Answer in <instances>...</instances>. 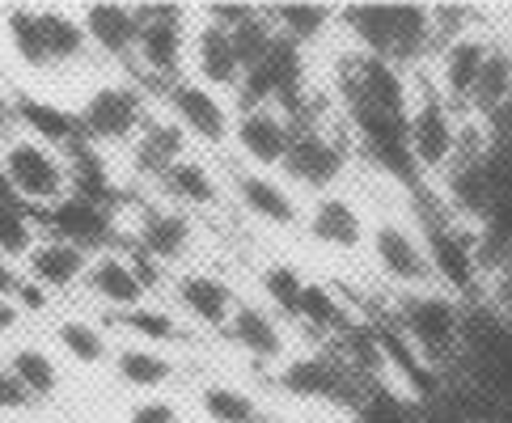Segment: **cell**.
Wrapping results in <instances>:
<instances>
[{"mask_svg": "<svg viewBox=\"0 0 512 423\" xmlns=\"http://www.w3.org/2000/svg\"><path fill=\"white\" fill-rule=\"evenodd\" d=\"M398 330L436 369L462 347V305L449 297H432V292H411L398 305Z\"/></svg>", "mask_w": 512, "mask_h": 423, "instance_id": "1", "label": "cell"}, {"mask_svg": "<svg viewBox=\"0 0 512 423\" xmlns=\"http://www.w3.org/2000/svg\"><path fill=\"white\" fill-rule=\"evenodd\" d=\"M5 174L13 182V195L17 204H47L56 208L60 199L68 195V165L43 149L39 140H17L5 149Z\"/></svg>", "mask_w": 512, "mask_h": 423, "instance_id": "2", "label": "cell"}, {"mask_svg": "<svg viewBox=\"0 0 512 423\" xmlns=\"http://www.w3.org/2000/svg\"><path fill=\"white\" fill-rule=\"evenodd\" d=\"M407 140L419 170H449V161L457 157V127L449 115V102L436 94V89H419V98H411L407 110Z\"/></svg>", "mask_w": 512, "mask_h": 423, "instance_id": "3", "label": "cell"}, {"mask_svg": "<svg viewBox=\"0 0 512 423\" xmlns=\"http://www.w3.org/2000/svg\"><path fill=\"white\" fill-rule=\"evenodd\" d=\"M424 250H428V263L432 275H441L453 288L470 292L474 288V275H479V254H474V242L449 225V212L441 208H428L424 212Z\"/></svg>", "mask_w": 512, "mask_h": 423, "instance_id": "4", "label": "cell"}, {"mask_svg": "<svg viewBox=\"0 0 512 423\" xmlns=\"http://www.w3.org/2000/svg\"><path fill=\"white\" fill-rule=\"evenodd\" d=\"M483 149L487 140H457V157L449 161L445 170V199L453 204L457 216H470V220H487L491 208V182H487V165H483Z\"/></svg>", "mask_w": 512, "mask_h": 423, "instance_id": "5", "label": "cell"}, {"mask_svg": "<svg viewBox=\"0 0 512 423\" xmlns=\"http://www.w3.org/2000/svg\"><path fill=\"white\" fill-rule=\"evenodd\" d=\"M144 127V98L132 85H106L81 110L85 140H127Z\"/></svg>", "mask_w": 512, "mask_h": 423, "instance_id": "6", "label": "cell"}, {"mask_svg": "<svg viewBox=\"0 0 512 423\" xmlns=\"http://www.w3.org/2000/svg\"><path fill=\"white\" fill-rule=\"evenodd\" d=\"M170 110H174V123L187 127L191 136L208 140V144H225L233 136V123H229V110L225 102L212 94V89L195 85V81H178L170 85Z\"/></svg>", "mask_w": 512, "mask_h": 423, "instance_id": "7", "label": "cell"}, {"mask_svg": "<svg viewBox=\"0 0 512 423\" xmlns=\"http://www.w3.org/2000/svg\"><path fill=\"white\" fill-rule=\"evenodd\" d=\"M343 165H347V149L339 140L322 136L318 127H297V132H292L284 170L297 182H305V187H326V182L339 178Z\"/></svg>", "mask_w": 512, "mask_h": 423, "instance_id": "8", "label": "cell"}, {"mask_svg": "<svg viewBox=\"0 0 512 423\" xmlns=\"http://www.w3.org/2000/svg\"><path fill=\"white\" fill-rule=\"evenodd\" d=\"M280 385L297 398H326V402H356V373L331 356H301L292 360Z\"/></svg>", "mask_w": 512, "mask_h": 423, "instance_id": "9", "label": "cell"}, {"mask_svg": "<svg viewBox=\"0 0 512 423\" xmlns=\"http://www.w3.org/2000/svg\"><path fill=\"white\" fill-rule=\"evenodd\" d=\"M292 127L276 106H259V110H242V119L233 123V140L250 161L259 165H284L288 144H292Z\"/></svg>", "mask_w": 512, "mask_h": 423, "instance_id": "10", "label": "cell"}, {"mask_svg": "<svg viewBox=\"0 0 512 423\" xmlns=\"http://www.w3.org/2000/svg\"><path fill=\"white\" fill-rule=\"evenodd\" d=\"M347 81H352V89L364 102H373L377 110H386V115L407 119V110H411V81L402 77V68H394L390 60H373V55H364V60L347 72Z\"/></svg>", "mask_w": 512, "mask_h": 423, "instance_id": "11", "label": "cell"}, {"mask_svg": "<svg viewBox=\"0 0 512 423\" xmlns=\"http://www.w3.org/2000/svg\"><path fill=\"white\" fill-rule=\"evenodd\" d=\"M47 220H51V229L60 233V242L77 246V250H98L115 237L111 212L98 208V204H85V199H77V195H64L60 204L47 212Z\"/></svg>", "mask_w": 512, "mask_h": 423, "instance_id": "12", "label": "cell"}, {"mask_svg": "<svg viewBox=\"0 0 512 423\" xmlns=\"http://www.w3.org/2000/svg\"><path fill=\"white\" fill-rule=\"evenodd\" d=\"M373 250H377V263L386 267L394 280L402 284H424L432 280V263H428V250L415 233H407L402 225H377L373 229Z\"/></svg>", "mask_w": 512, "mask_h": 423, "instance_id": "13", "label": "cell"}, {"mask_svg": "<svg viewBox=\"0 0 512 423\" xmlns=\"http://www.w3.org/2000/svg\"><path fill=\"white\" fill-rule=\"evenodd\" d=\"M68 191L85 199V204L106 208V212L119 204V187L111 182V170H106L102 153L89 140L68 144Z\"/></svg>", "mask_w": 512, "mask_h": 423, "instance_id": "14", "label": "cell"}, {"mask_svg": "<svg viewBox=\"0 0 512 423\" xmlns=\"http://www.w3.org/2000/svg\"><path fill=\"white\" fill-rule=\"evenodd\" d=\"M487 51L491 47L483 39H474V34H462V39L445 43V55H441V98L462 102V106L474 98V85H479Z\"/></svg>", "mask_w": 512, "mask_h": 423, "instance_id": "15", "label": "cell"}, {"mask_svg": "<svg viewBox=\"0 0 512 423\" xmlns=\"http://www.w3.org/2000/svg\"><path fill=\"white\" fill-rule=\"evenodd\" d=\"M373 339H377V347H381V356H386V364H394V369L407 377L419 394H424V402L441 398V390H445V385H441V373H436L432 364L415 352V343L402 335L398 322H394V326H373Z\"/></svg>", "mask_w": 512, "mask_h": 423, "instance_id": "16", "label": "cell"}, {"mask_svg": "<svg viewBox=\"0 0 512 423\" xmlns=\"http://www.w3.org/2000/svg\"><path fill=\"white\" fill-rule=\"evenodd\" d=\"M182 47H187L182 17H153V22H140L136 55L144 60V68L157 72V77H174L178 64H182Z\"/></svg>", "mask_w": 512, "mask_h": 423, "instance_id": "17", "label": "cell"}, {"mask_svg": "<svg viewBox=\"0 0 512 423\" xmlns=\"http://www.w3.org/2000/svg\"><path fill=\"white\" fill-rule=\"evenodd\" d=\"M271 72V85H276V102H280V115L292 119L301 110L305 102V51L284 39V34H276V43H271V55H267V64Z\"/></svg>", "mask_w": 512, "mask_h": 423, "instance_id": "18", "label": "cell"}, {"mask_svg": "<svg viewBox=\"0 0 512 423\" xmlns=\"http://www.w3.org/2000/svg\"><path fill=\"white\" fill-rule=\"evenodd\" d=\"M81 26H85V34H89V39H94L102 51H111V55L136 51L140 22H136L132 5H85V9H81Z\"/></svg>", "mask_w": 512, "mask_h": 423, "instance_id": "19", "label": "cell"}, {"mask_svg": "<svg viewBox=\"0 0 512 423\" xmlns=\"http://www.w3.org/2000/svg\"><path fill=\"white\" fill-rule=\"evenodd\" d=\"M178 301L191 318H199L204 326H229L233 318V292L229 284H221L216 275H182L178 280Z\"/></svg>", "mask_w": 512, "mask_h": 423, "instance_id": "20", "label": "cell"}, {"mask_svg": "<svg viewBox=\"0 0 512 423\" xmlns=\"http://www.w3.org/2000/svg\"><path fill=\"white\" fill-rule=\"evenodd\" d=\"M13 115L22 119L34 136H39V144H77V140H85L81 115H72V110L56 106V102L17 98V102H13Z\"/></svg>", "mask_w": 512, "mask_h": 423, "instance_id": "21", "label": "cell"}, {"mask_svg": "<svg viewBox=\"0 0 512 423\" xmlns=\"http://www.w3.org/2000/svg\"><path fill=\"white\" fill-rule=\"evenodd\" d=\"M309 233L326 246H339V250H356L364 242V220L360 212L347 204L339 195H326L314 204V216H309Z\"/></svg>", "mask_w": 512, "mask_h": 423, "instance_id": "22", "label": "cell"}, {"mask_svg": "<svg viewBox=\"0 0 512 423\" xmlns=\"http://www.w3.org/2000/svg\"><path fill=\"white\" fill-rule=\"evenodd\" d=\"M85 271H89L85 250L60 242V237L30 250V275H34V284L39 288H72Z\"/></svg>", "mask_w": 512, "mask_h": 423, "instance_id": "23", "label": "cell"}, {"mask_svg": "<svg viewBox=\"0 0 512 423\" xmlns=\"http://www.w3.org/2000/svg\"><path fill=\"white\" fill-rule=\"evenodd\" d=\"M229 335L237 347H246L254 360H280L284 356V335L259 305H237L229 318Z\"/></svg>", "mask_w": 512, "mask_h": 423, "instance_id": "24", "label": "cell"}, {"mask_svg": "<svg viewBox=\"0 0 512 423\" xmlns=\"http://www.w3.org/2000/svg\"><path fill=\"white\" fill-rule=\"evenodd\" d=\"M237 199H242L254 216H263L267 225H284V229L297 225V204H292V195L267 174H242L237 178Z\"/></svg>", "mask_w": 512, "mask_h": 423, "instance_id": "25", "label": "cell"}, {"mask_svg": "<svg viewBox=\"0 0 512 423\" xmlns=\"http://www.w3.org/2000/svg\"><path fill=\"white\" fill-rule=\"evenodd\" d=\"M195 64H199V77L212 85L242 81V68H237V55H233V34L212 22L195 34Z\"/></svg>", "mask_w": 512, "mask_h": 423, "instance_id": "26", "label": "cell"}, {"mask_svg": "<svg viewBox=\"0 0 512 423\" xmlns=\"http://www.w3.org/2000/svg\"><path fill=\"white\" fill-rule=\"evenodd\" d=\"M390 64H411L432 43V9L428 5H390Z\"/></svg>", "mask_w": 512, "mask_h": 423, "instance_id": "27", "label": "cell"}, {"mask_svg": "<svg viewBox=\"0 0 512 423\" xmlns=\"http://www.w3.org/2000/svg\"><path fill=\"white\" fill-rule=\"evenodd\" d=\"M191 242V220L178 212H144L140 220V250L157 263L178 259Z\"/></svg>", "mask_w": 512, "mask_h": 423, "instance_id": "28", "label": "cell"}, {"mask_svg": "<svg viewBox=\"0 0 512 423\" xmlns=\"http://www.w3.org/2000/svg\"><path fill=\"white\" fill-rule=\"evenodd\" d=\"M343 26L360 39L364 55H373V60H390V51H394L390 5H347L343 9Z\"/></svg>", "mask_w": 512, "mask_h": 423, "instance_id": "29", "label": "cell"}, {"mask_svg": "<svg viewBox=\"0 0 512 423\" xmlns=\"http://www.w3.org/2000/svg\"><path fill=\"white\" fill-rule=\"evenodd\" d=\"M174 161H182V127L178 123H144L140 144H136V165L149 174H166Z\"/></svg>", "mask_w": 512, "mask_h": 423, "instance_id": "30", "label": "cell"}, {"mask_svg": "<svg viewBox=\"0 0 512 423\" xmlns=\"http://www.w3.org/2000/svg\"><path fill=\"white\" fill-rule=\"evenodd\" d=\"M89 288H94L102 301L123 305V309H136L140 297H144V288H140V280L132 275V267H127L123 259H111V254L89 267Z\"/></svg>", "mask_w": 512, "mask_h": 423, "instance_id": "31", "label": "cell"}, {"mask_svg": "<svg viewBox=\"0 0 512 423\" xmlns=\"http://www.w3.org/2000/svg\"><path fill=\"white\" fill-rule=\"evenodd\" d=\"M39 26H43V43H47L51 64H64V60H77V55H85L89 34H85V26L77 22V17H68L60 9H43Z\"/></svg>", "mask_w": 512, "mask_h": 423, "instance_id": "32", "label": "cell"}, {"mask_svg": "<svg viewBox=\"0 0 512 423\" xmlns=\"http://www.w3.org/2000/svg\"><path fill=\"white\" fill-rule=\"evenodd\" d=\"M263 13H271V22L284 30V39H292L297 47L301 43H314L318 34L331 26V17H335L331 5H271Z\"/></svg>", "mask_w": 512, "mask_h": 423, "instance_id": "33", "label": "cell"}, {"mask_svg": "<svg viewBox=\"0 0 512 423\" xmlns=\"http://www.w3.org/2000/svg\"><path fill=\"white\" fill-rule=\"evenodd\" d=\"M508 98H512V51H487L470 106L479 110V115H487V110H496Z\"/></svg>", "mask_w": 512, "mask_h": 423, "instance_id": "34", "label": "cell"}, {"mask_svg": "<svg viewBox=\"0 0 512 423\" xmlns=\"http://www.w3.org/2000/svg\"><path fill=\"white\" fill-rule=\"evenodd\" d=\"M9 373L22 381V390L30 398H51L60 390V369L56 360H51L47 352H39V347H22V352H13V364Z\"/></svg>", "mask_w": 512, "mask_h": 423, "instance_id": "35", "label": "cell"}, {"mask_svg": "<svg viewBox=\"0 0 512 423\" xmlns=\"http://www.w3.org/2000/svg\"><path fill=\"white\" fill-rule=\"evenodd\" d=\"M5 30H9V43H13V51H17V60H22V64H30V68H47L51 64L39 13H34V9H9Z\"/></svg>", "mask_w": 512, "mask_h": 423, "instance_id": "36", "label": "cell"}, {"mask_svg": "<svg viewBox=\"0 0 512 423\" xmlns=\"http://www.w3.org/2000/svg\"><path fill=\"white\" fill-rule=\"evenodd\" d=\"M233 34V55H237V68L250 72V68H263L267 55H271V43H276V30H271L259 13L250 17L246 26L229 30Z\"/></svg>", "mask_w": 512, "mask_h": 423, "instance_id": "37", "label": "cell"}, {"mask_svg": "<svg viewBox=\"0 0 512 423\" xmlns=\"http://www.w3.org/2000/svg\"><path fill=\"white\" fill-rule=\"evenodd\" d=\"M161 182H166L170 195L187 199V204H212V199H216L212 174L204 170V165H195V161H174L170 170L161 174Z\"/></svg>", "mask_w": 512, "mask_h": 423, "instance_id": "38", "label": "cell"}, {"mask_svg": "<svg viewBox=\"0 0 512 423\" xmlns=\"http://www.w3.org/2000/svg\"><path fill=\"white\" fill-rule=\"evenodd\" d=\"M199 402H204L212 423H263L259 407H254L246 394L229 390V385H208V390L199 394Z\"/></svg>", "mask_w": 512, "mask_h": 423, "instance_id": "39", "label": "cell"}, {"mask_svg": "<svg viewBox=\"0 0 512 423\" xmlns=\"http://www.w3.org/2000/svg\"><path fill=\"white\" fill-rule=\"evenodd\" d=\"M339 343H343V364L356 377H369V373H377L381 364H386V356H381V347L373 339V326H343Z\"/></svg>", "mask_w": 512, "mask_h": 423, "instance_id": "40", "label": "cell"}, {"mask_svg": "<svg viewBox=\"0 0 512 423\" xmlns=\"http://www.w3.org/2000/svg\"><path fill=\"white\" fill-rule=\"evenodd\" d=\"M297 318H305L314 330H343V305L335 301V292L326 284H305L301 288V305H297Z\"/></svg>", "mask_w": 512, "mask_h": 423, "instance_id": "41", "label": "cell"}, {"mask_svg": "<svg viewBox=\"0 0 512 423\" xmlns=\"http://www.w3.org/2000/svg\"><path fill=\"white\" fill-rule=\"evenodd\" d=\"M34 250V225L22 204H0V254L5 259H30Z\"/></svg>", "mask_w": 512, "mask_h": 423, "instance_id": "42", "label": "cell"}, {"mask_svg": "<svg viewBox=\"0 0 512 423\" xmlns=\"http://www.w3.org/2000/svg\"><path fill=\"white\" fill-rule=\"evenodd\" d=\"M115 364H119V377L127 385H144V390L170 377V360L157 356V352H144V347H123Z\"/></svg>", "mask_w": 512, "mask_h": 423, "instance_id": "43", "label": "cell"}, {"mask_svg": "<svg viewBox=\"0 0 512 423\" xmlns=\"http://www.w3.org/2000/svg\"><path fill=\"white\" fill-rule=\"evenodd\" d=\"M56 339H60V347L72 356V360H81V364H102L106 360V339H102V330H94L89 322H64L60 330H56Z\"/></svg>", "mask_w": 512, "mask_h": 423, "instance_id": "44", "label": "cell"}, {"mask_svg": "<svg viewBox=\"0 0 512 423\" xmlns=\"http://www.w3.org/2000/svg\"><path fill=\"white\" fill-rule=\"evenodd\" d=\"M356 423H419V411H411L390 390H369V398L356 407Z\"/></svg>", "mask_w": 512, "mask_h": 423, "instance_id": "45", "label": "cell"}, {"mask_svg": "<svg viewBox=\"0 0 512 423\" xmlns=\"http://www.w3.org/2000/svg\"><path fill=\"white\" fill-rule=\"evenodd\" d=\"M301 288H305V280L292 267H267L263 271V292L271 297V305L284 309L292 318H297V305H301Z\"/></svg>", "mask_w": 512, "mask_h": 423, "instance_id": "46", "label": "cell"}, {"mask_svg": "<svg viewBox=\"0 0 512 423\" xmlns=\"http://www.w3.org/2000/svg\"><path fill=\"white\" fill-rule=\"evenodd\" d=\"M132 335H140L144 343H166V339H174L178 335V326H174V318L170 314H161V309H144V305H136V309H127V314L119 318Z\"/></svg>", "mask_w": 512, "mask_h": 423, "instance_id": "47", "label": "cell"}, {"mask_svg": "<svg viewBox=\"0 0 512 423\" xmlns=\"http://www.w3.org/2000/svg\"><path fill=\"white\" fill-rule=\"evenodd\" d=\"M204 13H208V22H212V26H221V30H237V26H246L259 9H254V5H208Z\"/></svg>", "mask_w": 512, "mask_h": 423, "instance_id": "48", "label": "cell"}, {"mask_svg": "<svg viewBox=\"0 0 512 423\" xmlns=\"http://www.w3.org/2000/svg\"><path fill=\"white\" fill-rule=\"evenodd\" d=\"M483 127H487V136H483V140H512V98L500 102L496 110H487V115H483Z\"/></svg>", "mask_w": 512, "mask_h": 423, "instance_id": "49", "label": "cell"}, {"mask_svg": "<svg viewBox=\"0 0 512 423\" xmlns=\"http://www.w3.org/2000/svg\"><path fill=\"white\" fill-rule=\"evenodd\" d=\"M30 394L22 390V381H17L9 369H0V411H17V407H26Z\"/></svg>", "mask_w": 512, "mask_h": 423, "instance_id": "50", "label": "cell"}, {"mask_svg": "<svg viewBox=\"0 0 512 423\" xmlns=\"http://www.w3.org/2000/svg\"><path fill=\"white\" fill-rule=\"evenodd\" d=\"M127 423H178V411L170 402H140V407H132Z\"/></svg>", "mask_w": 512, "mask_h": 423, "instance_id": "51", "label": "cell"}, {"mask_svg": "<svg viewBox=\"0 0 512 423\" xmlns=\"http://www.w3.org/2000/svg\"><path fill=\"white\" fill-rule=\"evenodd\" d=\"M127 267H132V275L140 280V288H153V280H157V259H149L144 250H136V259L127 263Z\"/></svg>", "mask_w": 512, "mask_h": 423, "instance_id": "52", "label": "cell"}, {"mask_svg": "<svg viewBox=\"0 0 512 423\" xmlns=\"http://www.w3.org/2000/svg\"><path fill=\"white\" fill-rule=\"evenodd\" d=\"M17 309H43L47 305V292L39 288V284H17Z\"/></svg>", "mask_w": 512, "mask_h": 423, "instance_id": "53", "label": "cell"}, {"mask_svg": "<svg viewBox=\"0 0 512 423\" xmlns=\"http://www.w3.org/2000/svg\"><path fill=\"white\" fill-rule=\"evenodd\" d=\"M17 284H22V280H17L13 267H9V259H5V254H0V301H9L13 292H17Z\"/></svg>", "mask_w": 512, "mask_h": 423, "instance_id": "54", "label": "cell"}, {"mask_svg": "<svg viewBox=\"0 0 512 423\" xmlns=\"http://www.w3.org/2000/svg\"><path fill=\"white\" fill-rule=\"evenodd\" d=\"M17 318H22V309H17V301H0V339H5L9 330L17 326Z\"/></svg>", "mask_w": 512, "mask_h": 423, "instance_id": "55", "label": "cell"}, {"mask_svg": "<svg viewBox=\"0 0 512 423\" xmlns=\"http://www.w3.org/2000/svg\"><path fill=\"white\" fill-rule=\"evenodd\" d=\"M0 204H17L13 182H9V174H5V165H0Z\"/></svg>", "mask_w": 512, "mask_h": 423, "instance_id": "56", "label": "cell"}, {"mask_svg": "<svg viewBox=\"0 0 512 423\" xmlns=\"http://www.w3.org/2000/svg\"><path fill=\"white\" fill-rule=\"evenodd\" d=\"M9 119H13V102H9L5 94H0V127H5Z\"/></svg>", "mask_w": 512, "mask_h": 423, "instance_id": "57", "label": "cell"}, {"mask_svg": "<svg viewBox=\"0 0 512 423\" xmlns=\"http://www.w3.org/2000/svg\"><path fill=\"white\" fill-rule=\"evenodd\" d=\"M500 318H504V326H508V335H512V297H508V305H504V314H500Z\"/></svg>", "mask_w": 512, "mask_h": 423, "instance_id": "58", "label": "cell"}]
</instances>
